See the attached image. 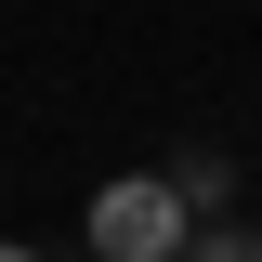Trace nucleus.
<instances>
[{
	"instance_id": "f257e3e1",
	"label": "nucleus",
	"mask_w": 262,
	"mask_h": 262,
	"mask_svg": "<svg viewBox=\"0 0 262 262\" xmlns=\"http://www.w3.org/2000/svg\"><path fill=\"white\" fill-rule=\"evenodd\" d=\"M196 210L170 170H118V184H92V262H184Z\"/></svg>"
},
{
	"instance_id": "f03ea898",
	"label": "nucleus",
	"mask_w": 262,
	"mask_h": 262,
	"mask_svg": "<svg viewBox=\"0 0 262 262\" xmlns=\"http://www.w3.org/2000/svg\"><path fill=\"white\" fill-rule=\"evenodd\" d=\"M170 184H184V210H196V223H223V210H236V170L210 158V144H196V158H170Z\"/></svg>"
},
{
	"instance_id": "7ed1b4c3",
	"label": "nucleus",
	"mask_w": 262,
	"mask_h": 262,
	"mask_svg": "<svg viewBox=\"0 0 262 262\" xmlns=\"http://www.w3.org/2000/svg\"><path fill=\"white\" fill-rule=\"evenodd\" d=\"M184 262H262V236H249V223H196V236H184Z\"/></svg>"
},
{
	"instance_id": "20e7f679",
	"label": "nucleus",
	"mask_w": 262,
	"mask_h": 262,
	"mask_svg": "<svg viewBox=\"0 0 262 262\" xmlns=\"http://www.w3.org/2000/svg\"><path fill=\"white\" fill-rule=\"evenodd\" d=\"M0 262H39V249H0Z\"/></svg>"
},
{
	"instance_id": "39448f33",
	"label": "nucleus",
	"mask_w": 262,
	"mask_h": 262,
	"mask_svg": "<svg viewBox=\"0 0 262 262\" xmlns=\"http://www.w3.org/2000/svg\"><path fill=\"white\" fill-rule=\"evenodd\" d=\"M249 236H262V223H249Z\"/></svg>"
}]
</instances>
